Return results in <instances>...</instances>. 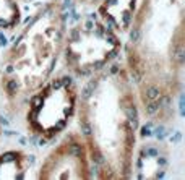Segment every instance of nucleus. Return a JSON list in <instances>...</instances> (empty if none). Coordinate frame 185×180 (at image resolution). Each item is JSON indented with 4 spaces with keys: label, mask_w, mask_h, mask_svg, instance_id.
<instances>
[{
    "label": "nucleus",
    "mask_w": 185,
    "mask_h": 180,
    "mask_svg": "<svg viewBox=\"0 0 185 180\" xmlns=\"http://www.w3.org/2000/svg\"><path fill=\"white\" fill-rule=\"evenodd\" d=\"M185 0H140L127 31L125 68L151 122L174 115L184 75Z\"/></svg>",
    "instance_id": "obj_1"
},
{
    "label": "nucleus",
    "mask_w": 185,
    "mask_h": 180,
    "mask_svg": "<svg viewBox=\"0 0 185 180\" xmlns=\"http://www.w3.org/2000/svg\"><path fill=\"white\" fill-rule=\"evenodd\" d=\"M140 102L125 65L112 62L88 76L78 93V127L88 148L91 169L98 179L132 177Z\"/></svg>",
    "instance_id": "obj_2"
},
{
    "label": "nucleus",
    "mask_w": 185,
    "mask_h": 180,
    "mask_svg": "<svg viewBox=\"0 0 185 180\" xmlns=\"http://www.w3.org/2000/svg\"><path fill=\"white\" fill-rule=\"evenodd\" d=\"M67 18L59 0L31 16L0 63V93L7 104L21 107L54 73L62 57Z\"/></svg>",
    "instance_id": "obj_3"
},
{
    "label": "nucleus",
    "mask_w": 185,
    "mask_h": 180,
    "mask_svg": "<svg viewBox=\"0 0 185 180\" xmlns=\"http://www.w3.org/2000/svg\"><path fill=\"white\" fill-rule=\"evenodd\" d=\"M122 49L120 34L101 18L85 16L63 37V62L73 76L88 78L110 65Z\"/></svg>",
    "instance_id": "obj_4"
},
{
    "label": "nucleus",
    "mask_w": 185,
    "mask_h": 180,
    "mask_svg": "<svg viewBox=\"0 0 185 180\" xmlns=\"http://www.w3.org/2000/svg\"><path fill=\"white\" fill-rule=\"evenodd\" d=\"M25 127L39 141H52L70 125L76 114L78 89L70 75L50 76L26 99Z\"/></svg>",
    "instance_id": "obj_5"
},
{
    "label": "nucleus",
    "mask_w": 185,
    "mask_h": 180,
    "mask_svg": "<svg viewBox=\"0 0 185 180\" xmlns=\"http://www.w3.org/2000/svg\"><path fill=\"white\" fill-rule=\"evenodd\" d=\"M37 179L41 180H88L93 177L91 161L83 136L76 131L65 135L44 157Z\"/></svg>",
    "instance_id": "obj_6"
},
{
    "label": "nucleus",
    "mask_w": 185,
    "mask_h": 180,
    "mask_svg": "<svg viewBox=\"0 0 185 180\" xmlns=\"http://www.w3.org/2000/svg\"><path fill=\"white\" fill-rule=\"evenodd\" d=\"M169 167V149L159 141H148L135 149L132 175L136 179H161Z\"/></svg>",
    "instance_id": "obj_7"
},
{
    "label": "nucleus",
    "mask_w": 185,
    "mask_h": 180,
    "mask_svg": "<svg viewBox=\"0 0 185 180\" xmlns=\"http://www.w3.org/2000/svg\"><path fill=\"white\" fill-rule=\"evenodd\" d=\"M140 0H101L98 3L99 18L119 34H127Z\"/></svg>",
    "instance_id": "obj_8"
},
{
    "label": "nucleus",
    "mask_w": 185,
    "mask_h": 180,
    "mask_svg": "<svg viewBox=\"0 0 185 180\" xmlns=\"http://www.w3.org/2000/svg\"><path fill=\"white\" fill-rule=\"evenodd\" d=\"M31 167L29 157L21 149H8L0 153V180L26 179Z\"/></svg>",
    "instance_id": "obj_9"
},
{
    "label": "nucleus",
    "mask_w": 185,
    "mask_h": 180,
    "mask_svg": "<svg viewBox=\"0 0 185 180\" xmlns=\"http://www.w3.org/2000/svg\"><path fill=\"white\" fill-rule=\"evenodd\" d=\"M21 18V10L16 0H0V28L13 29Z\"/></svg>",
    "instance_id": "obj_10"
},
{
    "label": "nucleus",
    "mask_w": 185,
    "mask_h": 180,
    "mask_svg": "<svg viewBox=\"0 0 185 180\" xmlns=\"http://www.w3.org/2000/svg\"><path fill=\"white\" fill-rule=\"evenodd\" d=\"M76 2L81 3V5H85V7H96L101 0H76Z\"/></svg>",
    "instance_id": "obj_11"
},
{
    "label": "nucleus",
    "mask_w": 185,
    "mask_h": 180,
    "mask_svg": "<svg viewBox=\"0 0 185 180\" xmlns=\"http://www.w3.org/2000/svg\"><path fill=\"white\" fill-rule=\"evenodd\" d=\"M0 138H2V119H0Z\"/></svg>",
    "instance_id": "obj_12"
}]
</instances>
